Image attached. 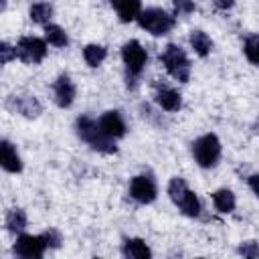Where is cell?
<instances>
[{
  "mask_svg": "<svg viewBox=\"0 0 259 259\" xmlns=\"http://www.w3.org/2000/svg\"><path fill=\"white\" fill-rule=\"evenodd\" d=\"M75 132L77 136L95 152H101V154H115L117 152V146H115V140L109 138L101 125H99V119H93L91 115H79L75 119Z\"/></svg>",
  "mask_w": 259,
  "mask_h": 259,
  "instance_id": "6da1fadb",
  "label": "cell"
},
{
  "mask_svg": "<svg viewBox=\"0 0 259 259\" xmlns=\"http://www.w3.org/2000/svg\"><path fill=\"white\" fill-rule=\"evenodd\" d=\"M160 63L164 65L166 73L172 79H176L178 83H188L192 65H190V59H188V55L184 53L182 47H178L174 42L166 45L164 51L160 53Z\"/></svg>",
  "mask_w": 259,
  "mask_h": 259,
  "instance_id": "7a4b0ae2",
  "label": "cell"
},
{
  "mask_svg": "<svg viewBox=\"0 0 259 259\" xmlns=\"http://www.w3.org/2000/svg\"><path fill=\"white\" fill-rule=\"evenodd\" d=\"M168 196H170V200L178 206V210H180L184 217L196 219V217L200 214V210H202L198 196L188 188L186 180L180 178V176L170 178V182H168Z\"/></svg>",
  "mask_w": 259,
  "mask_h": 259,
  "instance_id": "3957f363",
  "label": "cell"
},
{
  "mask_svg": "<svg viewBox=\"0 0 259 259\" xmlns=\"http://www.w3.org/2000/svg\"><path fill=\"white\" fill-rule=\"evenodd\" d=\"M121 61L125 67V79H127V87L134 89L136 81L140 79V75L146 69V61H148V53L142 47L140 40H127L121 47Z\"/></svg>",
  "mask_w": 259,
  "mask_h": 259,
  "instance_id": "277c9868",
  "label": "cell"
},
{
  "mask_svg": "<svg viewBox=\"0 0 259 259\" xmlns=\"http://www.w3.org/2000/svg\"><path fill=\"white\" fill-rule=\"evenodd\" d=\"M138 24H140L146 32H150L152 36H164V34H168V32L174 28L176 18H174V14L166 12L164 8L152 6V8H144V10L140 12Z\"/></svg>",
  "mask_w": 259,
  "mask_h": 259,
  "instance_id": "5b68a950",
  "label": "cell"
},
{
  "mask_svg": "<svg viewBox=\"0 0 259 259\" xmlns=\"http://www.w3.org/2000/svg\"><path fill=\"white\" fill-rule=\"evenodd\" d=\"M221 140L214 134H204L192 142V156L200 168H214L221 160Z\"/></svg>",
  "mask_w": 259,
  "mask_h": 259,
  "instance_id": "8992f818",
  "label": "cell"
},
{
  "mask_svg": "<svg viewBox=\"0 0 259 259\" xmlns=\"http://www.w3.org/2000/svg\"><path fill=\"white\" fill-rule=\"evenodd\" d=\"M47 249H49V241H47L45 233L42 235L20 233L12 245V253L20 259H40Z\"/></svg>",
  "mask_w": 259,
  "mask_h": 259,
  "instance_id": "52a82bcc",
  "label": "cell"
},
{
  "mask_svg": "<svg viewBox=\"0 0 259 259\" xmlns=\"http://www.w3.org/2000/svg\"><path fill=\"white\" fill-rule=\"evenodd\" d=\"M47 40L38 36H20L16 42V55L26 65H38L47 57Z\"/></svg>",
  "mask_w": 259,
  "mask_h": 259,
  "instance_id": "ba28073f",
  "label": "cell"
},
{
  "mask_svg": "<svg viewBox=\"0 0 259 259\" xmlns=\"http://www.w3.org/2000/svg\"><path fill=\"white\" fill-rule=\"evenodd\" d=\"M130 196L140 204H150L158 196L156 180L150 174H138L130 180Z\"/></svg>",
  "mask_w": 259,
  "mask_h": 259,
  "instance_id": "9c48e42d",
  "label": "cell"
},
{
  "mask_svg": "<svg viewBox=\"0 0 259 259\" xmlns=\"http://www.w3.org/2000/svg\"><path fill=\"white\" fill-rule=\"evenodd\" d=\"M75 95H77L75 83L71 81V77H69L67 73H61V75L53 81V99H55V103H57L61 109H67V107L73 105Z\"/></svg>",
  "mask_w": 259,
  "mask_h": 259,
  "instance_id": "30bf717a",
  "label": "cell"
},
{
  "mask_svg": "<svg viewBox=\"0 0 259 259\" xmlns=\"http://www.w3.org/2000/svg\"><path fill=\"white\" fill-rule=\"evenodd\" d=\"M154 101L164 111H170V113L180 111V107H182V95L166 83H154Z\"/></svg>",
  "mask_w": 259,
  "mask_h": 259,
  "instance_id": "8fae6325",
  "label": "cell"
},
{
  "mask_svg": "<svg viewBox=\"0 0 259 259\" xmlns=\"http://www.w3.org/2000/svg\"><path fill=\"white\" fill-rule=\"evenodd\" d=\"M6 107L12 109L14 113H20L22 117H28V119L38 117L42 111V107L34 95H10L6 101Z\"/></svg>",
  "mask_w": 259,
  "mask_h": 259,
  "instance_id": "7c38bea8",
  "label": "cell"
},
{
  "mask_svg": "<svg viewBox=\"0 0 259 259\" xmlns=\"http://www.w3.org/2000/svg\"><path fill=\"white\" fill-rule=\"evenodd\" d=\"M99 125H101V130H103L109 138H113V140L123 138L125 132H127L125 119L121 117V113H119L117 109H109V111H105V113L99 117Z\"/></svg>",
  "mask_w": 259,
  "mask_h": 259,
  "instance_id": "4fadbf2b",
  "label": "cell"
},
{
  "mask_svg": "<svg viewBox=\"0 0 259 259\" xmlns=\"http://www.w3.org/2000/svg\"><path fill=\"white\" fill-rule=\"evenodd\" d=\"M0 166L4 172H10V174L22 172V160L16 152V146H12L8 140L0 142Z\"/></svg>",
  "mask_w": 259,
  "mask_h": 259,
  "instance_id": "5bb4252c",
  "label": "cell"
},
{
  "mask_svg": "<svg viewBox=\"0 0 259 259\" xmlns=\"http://www.w3.org/2000/svg\"><path fill=\"white\" fill-rule=\"evenodd\" d=\"M121 253L127 259H150L152 257V249L148 247V243L144 239H138V237L125 239L121 245Z\"/></svg>",
  "mask_w": 259,
  "mask_h": 259,
  "instance_id": "9a60e30c",
  "label": "cell"
},
{
  "mask_svg": "<svg viewBox=\"0 0 259 259\" xmlns=\"http://www.w3.org/2000/svg\"><path fill=\"white\" fill-rule=\"evenodd\" d=\"M109 4L113 6V10L117 12L121 22L138 20V16L142 12V2L140 0H109Z\"/></svg>",
  "mask_w": 259,
  "mask_h": 259,
  "instance_id": "2e32d148",
  "label": "cell"
},
{
  "mask_svg": "<svg viewBox=\"0 0 259 259\" xmlns=\"http://www.w3.org/2000/svg\"><path fill=\"white\" fill-rule=\"evenodd\" d=\"M188 42H190V47H192V51L200 57V59H206L208 55H210V51H212V40H210V36L204 32V30H192L190 32V36H188Z\"/></svg>",
  "mask_w": 259,
  "mask_h": 259,
  "instance_id": "e0dca14e",
  "label": "cell"
},
{
  "mask_svg": "<svg viewBox=\"0 0 259 259\" xmlns=\"http://www.w3.org/2000/svg\"><path fill=\"white\" fill-rule=\"evenodd\" d=\"M212 204H214V208H217L219 212L229 214V212L235 210L237 198H235L233 190H229V188H219V190L212 192Z\"/></svg>",
  "mask_w": 259,
  "mask_h": 259,
  "instance_id": "ac0fdd59",
  "label": "cell"
},
{
  "mask_svg": "<svg viewBox=\"0 0 259 259\" xmlns=\"http://www.w3.org/2000/svg\"><path fill=\"white\" fill-rule=\"evenodd\" d=\"M4 225H6V231L12 233V235H20L24 233L26 225H28V217L22 208H10L6 212V219H4Z\"/></svg>",
  "mask_w": 259,
  "mask_h": 259,
  "instance_id": "d6986e66",
  "label": "cell"
},
{
  "mask_svg": "<svg viewBox=\"0 0 259 259\" xmlns=\"http://www.w3.org/2000/svg\"><path fill=\"white\" fill-rule=\"evenodd\" d=\"M107 57V49L97 42H89L83 47V59L89 67H99Z\"/></svg>",
  "mask_w": 259,
  "mask_h": 259,
  "instance_id": "ffe728a7",
  "label": "cell"
},
{
  "mask_svg": "<svg viewBox=\"0 0 259 259\" xmlns=\"http://www.w3.org/2000/svg\"><path fill=\"white\" fill-rule=\"evenodd\" d=\"M28 16H30V20L34 24L47 26L51 22V18H53V6L49 2H34L30 6V10H28Z\"/></svg>",
  "mask_w": 259,
  "mask_h": 259,
  "instance_id": "44dd1931",
  "label": "cell"
},
{
  "mask_svg": "<svg viewBox=\"0 0 259 259\" xmlns=\"http://www.w3.org/2000/svg\"><path fill=\"white\" fill-rule=\"evenodd\" d=\"M45 40L57 49H65L69 45V36L65 28H61L59 24H51V22L45 26Z\"/></svg>",
  "mask_w": 259,
  "mask_h": 259,
  "instance_id": "7402d4cb",
  "label": "cell"
},
{
  "mask_svg": "<svg viewBox=\"0 0 259 259\" xmlns=\"http://www.w3.org/2000/svg\"><path fill=\"white\" fill-rule=\"evenodd\" d=\"M243 53L249 63L259 67V34H249L243 42Z\"/></svg>",
  "mask_w": 259,
  "mask_h": 259,
  "instance_id": "603a6c76",
  "label": "cell"
},
{
  "mask_svg": "<svg viewBox=\"0 0 259 259\" xmlns=\"http://www.w3.org/2000/svg\"><path fill=\"white\" fill-rule=\"evenodd\" d=\"M237 251H239V255H243V257L255 259V257H259V243H255V241H245V243L239 245Z\"/></svg>",
  "mask_w": 259,
  "mask_h": 259,
  "instance_id": "cb8c5ba5",
  "label": "cell"
},
{
  "mask_svg": "<svg viewBox=\"0 0 259 259\" xmlns=\"http://www.w3.org/2000/svg\"><path fill=\"white\" fill-rule=\"evenodd\" d=\"M18 55H16V47H12L10 42H6V40H2L0 42V61H2V65H8L12 59H16Z\"/></svg>",
  "mask_w": 259,
  "mask_h": 259,
  "instance_id": "d4e9b609",
  "label": "cell"
},
{
  "mask_svg": "<svg viewBox=\"0 0 259 259\" xmlns=\"http://www.w3.org/2000/svg\"><path fill=\"white\" fill-rule=\"evenodd\" d=\"M172 2H174V10H176L178 16L194 12V2L192 0H172Z\"/></svg>",
  "mask_w": 259,
  "mask_h": 259,
  "instance_id": "484cf974",
  "label": "cell"
},
{
  "mask_svg": "<svg viewBox=\"0 0 259 259\" xmlns=\"http://www.w3.org/2000/svg\"><path fill=\"white\" fill-rule=\"evenodd\" d=\"M45 235H47V241H49V249H57V247H61L63 237H61V233H59L57 229H49V231H45Z\"/></svg>",
  "mask_w": 259,
  "mask_h": 259,
  "instance_id": "4316f807",
  "label": "cell"
},
{
  "mask_svg": "<svg viewBox=\"0 0 259 259\" xmlns=\"http://www.w3.org/2000/svg\"><path fill=\"white\" fill-rule=\"evenodd\" d=\"M247 184H249V188H251V192L259 198V172H255V174H251L249 178H247Z\"/></svg>",
  "mask_w": 259,
  "mask_h": 259,
  "instance_id": "83f0119b",
  "label": "cell"
},
{
  "mask_svg": "<svg viewBox=\"0 0 259 259\" xmlns=\"http://www.w3.org/2000/svg\"><path fill=\"white\" fill-rule=\"evenodd\" d=\"M212 4H214L219 10H229V8H233L235 0H212Z\"/></svg>",
  "mask_w": 259,
  "mask_h": 259,
  "instance_id": "f1b7e54d",
  "label": "cell"
}]
</instances>
